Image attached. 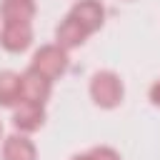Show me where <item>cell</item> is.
Instances as JSON below:
<instances>
[{
    "label": "cell",
    "instance_id": "12",
    "mask_svg": "<svg viewBox=\"0 0 160 160\" xmlns=\"http://www.w3.org/2000/svg\"><path fill=\"white\" fill-rule=\"evenodd\" d=\"M150 98H152V102H158V105H160V82H155V85H152Z\"/></svg>",
    "mask_w": 160,
    "mask_h": 160
},
{
    "label": "cell",
    "instance_id": "5",
    "mask_svg": "<svg viewBox=\"0 0 160 160\" xmlns=\"http://www.w3.org/2000/svg\"><path fill=\"white\" fill-rule=\"evenodd\" d=\"M72 18H75L88 32H92V30H98V28L102 25V8H100L98 0H82V2H78V5L72 8Z\"/></svg>",
    "mask_w": 160,
    "mask_h": 160
},
{
    "label": "cell",
    "instance_id": "10",
    "mask_svg": "<svg viewBox=\"0 0 160 160\" xmlns=\"http://www.w3.org/2000/svg\"><path fill=\"white\" fill-rule=\"evenodd\" d=\"M20 98V78L15 72H0V105H12Z\"/></svg>",
    "mask_w": 160,
    "mask_h": 160
},
{
    "label": "cell",
    "instance_id": "9",
    "mask_svg": "<svg viewBox=\"0 0 160 160\" xmlns=\"http://www.w3.org/2000/svg\"><path fill=\"white\" fill-rule=\"evenodd\" d=\"M2 155H5V160H35V148L30 145V140L12 135L5 140Z\"/></svg>",
    "mask_w": 160,
    "mask_h": 160
},
{
    "label": "cell",
    "instance_id": "3",
    "mask_svg": "<svg viewBox=\"0 0 160 160\" xmlns=\"http://www.w3.org/2000/svg\"><path fill=\"white\" fill-rule=\"evenodd\" d=\"M48 92H50V80L42 78L40 72L30 70L28 75L20 78V98H22L25 102H38V105H40V102L48 98Z\"/></svg>",
    "mask_w": 160,
    "mask_h": 160
},
{
    "label": "cell",
    "instance_id": "4",
    "mask_svg": "<svg viewBox=\"0 0 160 160\" xmlns=\"http://www.w3.org/2000/svg\"><path fill=\"white\" fill-rule=\"evenodd\" d=\"M30 40H32V32H30V25L28 22H5V30L0 35V42L8 50H12V52L25 50L30 45Z\"/></svg>",
    "mask_w": 160,
    "mask_h": 160
},
{
    "label": "cell",
    "instance_id": "8",
    "mask_svg": "<svg viewBox=\"0 0 160 160\" xmlns=\"http://www.w3.org/2000/svg\"><path fill=\"white\" fill-rule=\"evenodd\" d=\"M35 12L32 0H5L2 2V15L5 22H28Z\"/></svg>",
    "mask_w": 160,
    "mask_h": 160
},
{
    "label": "cell",
    "instance_id": "1",
    "mask_svg": "<svg viewBox=\"0 0 160 160\" xmlns=\"http://www.w3.org/2000/svg\"><path fill=\"white\" fill-rule=\"evenodd\" d=\"M90 92H92V98H95L98 105L112 108V105H118L120 98H122V85H120V80H118L112 72H98V75L92 78Z\"/></svg>",
    "mask_w": 160,
    "mask_h": 160
},
{
    "label": "cell",
    "instance_id": "13",
    "mask_svg": "<svg viewBox=\"0 0 160 160\" xmlns=\"http://www.w3.org/2000/svg\"><path fill=\"white\" fill-rule=\"evenodd\" d=\"M72 160H92L90 155H82V158H72Z\"/></svg>",
    "mask_w": 160,
    "mask_h": 160
},
{
    "label": "cell",
    "instance_id": "7",
    "mask_svg": "<svg viewBox=\"0 0 160 160\" xmlns=\"http://www.w3.org/2000/svg\"><path fill=\"white\" fill-rule=\"evenodd\" d=\"M20 130H35L42 125V108L38 102H22L20 110L15 112V120H12Z\"/></svg>",
    "mask_w": 160,
    "mask_h": 160
},
{
    "label": "cell",
    "instance_id": "6",
    "mask_svg": "<svg viewBox=\"0 0 160 160\" xmlns=\"http://www.w3.org/2000/svg\"><path fill=\"white\" fill-rule=\"evenodd\" d=\"M85 35H88V30H85L72 15L58 28V42H60L62 48H75V45H80V42L85 40Z\"/></svg>",
    "mask_w": 160,
    "mask_h": 160
},
{
    "label": "cell",
    "instance_id": "2",
    "mask_svg": "<svg viewBox=\"0 0 160 160\" xmlns=\"http://www.w3.org/2000/svg\"><path fill=\"white\" fill-rule=\"evenodd\" d=\"M65 65H68V58H65V52L60 48H42V50L35 52L30 70H35V72H40L42 78L50 80V78L60 75L65 70Z\"/></svg>",
    "mask_w": 160,
    "mask_h": 160
},
{
    "label": "cell",
    "instance_id": "11",
    "mask_svg": "<svg viewBox=\"0 0 160 160\" xmlns=\"http://www.w3.org/2000/svg\"><path fill=\"white\" fill-rule=\"evenodd\" d=\"M90 158H92V160H120V158H118L112 150H108V148H98V150H92Z\"/></svg>",
    "mask_w": 160,
    "mask_h": 160
}]
</instances>
